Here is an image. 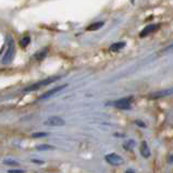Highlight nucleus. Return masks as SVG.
Returning <instances> with one entry per match:
<instances>
[{
    "label": "nucleus",
    "mask_w": 173,
    "mask_h": 173,
    "mask_svg": "<svg viewBox=\"0 0 173 173\" xmlns=\"http://www.w3.org/2000/svg\"><path fill=\"white\" fill-rule=\"evenodd\" d=\"M60 79L59 76L49 77V79H44V81H40V82H38V83L34 84V85L29 86V87L25 88V89H23V92L24 93H28V92H33V90H37V89H39L40 87H43V86L49 85V84L53 83V82H56L57 79Z\"/></svg>",
    "instance_id": "obj_2"
},
{
    "label": "nucleus",
    "mask_w": 173,
    "mask_h": 173,
    "mask_svg": "<svg viewBox=\"0 0 173 173\" xmlns=\"http://www.w3.org/2000/svg\"><path fill=\"white\" fill-rule=\"evenodd\" d=\"M135 123L137 124V125H140V126H143V127H145V126H146V125L144 124V122H142V121H138V120H137V121H135Z\"/></svg>",
    "instance_id": "obj_19"
},
{
    "label": "nucleus",
    "mask_w": 173,
    "mask_h": 173,
    "mask_svg": "<svg viewBox=\"0 0 173 173\" xmlns=\"http://www.w3.org/2000/svg\"><path fill=\"white\" fill-rule=\"evenodd\" d=\"M8 173H25L24 170H9Z\"/></svg>",
    "instance_id": "obj_18"
},
{
    "label": "nucleus",
    "mask_w": 173,
    "mask_h": 173,
    "mask_svg": "<svg viewBox=\"0 0 173 173\" xmlns=\"http://www.w3.org/2000/svg\"><path fill=\"white\" fill-rule=\"evenodd\" d=\"M15 56V47H14V42L12 38H9V44H8V49H7L6 53H4L3 58H2V63L3 64H9L12 62L13 58Z\"/></svg>",
    "instance_id": "obj_1"
},
{
    "label": "nucleus",
    "mask_w": 173,
    "mask_h": 173,
    "mask_svg": "<svg viewBox=\"0 0 173 173\" xmlns=\"http://www.w3.org/2000/svg\"><path fill=\"white\" fill-rule=\"evenodd\" d=\"M170 49H173V45H171V46H169L165 50H170Z\"/></svg>",
    "instance_id": "obj_21"
},
{
    "label": "nucleus",
    "mask_w": 173,
    "mask_h": 173,
    "mask_svg": "<svg viewBox=\"0 0 173 173\" xmlns=\"http://www.w3.org/2000/svg\"><path fill=\"white\" fill-rule=\"evenodd\" d=\"M135 146V140H127L123 143V148L125 150H132Z\"/></svg>",
    "instance_id": "obj_12"
},
{
    "label": "nucleus",
    "mask_w": 173,
    "mask_h": 173,
    "mask_svg": "<svg viewBox=\"0 0 173 173\" xmlns=\"http://www.w3.org/2000/svg\"><path fill=\"white\" fill-rule=\"evenodd\" d=\"M126 173H134V171H133V170H127Z\"/></svg>",
    "instance_id": "obj_22"
},
{
    "label": "nucleus",
    "mask_w": 173,
    "mask_h": 173,
    "mask_svg": "<svg viewBox=\"0 0 173 173\" xmlns=\"http://www.w3.org/2000/svg\"><path fill=\"white\" fill-rule=\"evenodd\" d=\"M32 161H33V162H36V163H43V161H38V160H34V159H33V160H32Z\"/></svg>",
    "instance_id": "obj_20"
},
{
    "label": "nucleus",
    "mask_w": 173,
    "mask_h": 173,
    "mask_svg": "<svg viewBox=\"0 0 173 173\" xmlns=\"http://www.w3.org/2000/svg\"><path fill=\"white\" fill-rule=\"evenodd\" d=\"M47 52H48V49L45 48L44 50H40L39 52H37V53L35 54V59L38 61H42L43 59H45V57L47 56Z\"/></svg>",
    "instance_id": "obj_13"
},
{
    "label": "nucleus",
    "mask_w": 173,
    "mask_h": 173,
    "mask_svg": "<svg viewBox=\"0 0 173 173\" xmlns=\"http://www.w3.org/2000/svg\"><path fill=\"white\" fill-rule=\"evenodd\" d=\"M44 124L48 126H62L65 124V121L60 117H50L44 122Z\"/></svg>",
    "instance_id": "obj_6"
},
{
    "label": "nucleus",
    "mask_w": 173,
    "mask_h": 173,
    "mask_svg": "<svg viewBox=\"0 0 173 173\" xmlns=\"http://www.w3.org/2000/svg\"><path fill=\"white\" fill-rule=\"evenodd\" d=\"M125 43L124 42H119V43H114V44H112L110 46V48H109V50L112 52H117V51H120L121 49H123L125 47Z\"/></svg>",
    "instance_id": "obj_10"
},
{
    "label": "nucleus",
    "mask_w": 173,
    "mask_h": 173,
    "mask_svg": "<svg viewBox=\"0 0 173 173\" xmlns=\"http://www.w3.org/2000/svg\"><path fill=\"white\" fill-rule=\"evenodd\" d=\"M104 159H106V161L109 163V165H114V167H118V165H123V158H122L121 156H119L118 154H109L107 155L106 157H104Z\"/></svg>",
    "instance_id": "obj_3"
},
{
    "label": "nucleus",
    "mask_w": 173,
    "mask_h": 173,
    "mask_svg": "<svg viewBox=\"0 0 173 173\" xmlns=\"http://www.w3.org/2000/svg\"><path fill=\"white\" fill-rule=\"evenodd\" d=\"M29 43H31V37H29V36H25V37H23L21 40H20L19 44L22 48H26V47L29 45Z\"/></svg>",
    "instance_id": "obj_14"
},
{
    "label": "nucleus",
    "mask_w": 173,
    "mask_h": 173,
    "mask_svg": "<svg viewBox=\"0 0 173 173\" xmlns=\"http://www.w3.org/2000/svg\"><path fill=\"white\" fill-rule=\"evenodd\" d=\"M67 84H64V85H62V86H58V87H56V88H52V89H50L48 90V92H46V93H44V94L42 95V96L39 97V100H42V99H47V98H49V97H51V96H53L54 94H57L58 92H60L61 89H63V88H65L67 87Z\"/></svg>",
    "instance_id": "obj_8"
},
{
    "label": "nucleus",
    "mask_w": 173,
    "mask_h": 173,
    "mask_svg": "<svg viewBox=\"0 0 173 173\" xmlns=\"http://www.w3.org/2000/svg\"><path fill=\"white\" fill-rule=\"evenodd\" d=\"M36 149L37 150H50V149H54V147L51 146V145L43 144V145H38V146L36 147Z\"/></svg>",
    "instance_id": "obj_15"
},
{
    "label": "nucleus",
    "mask_w": 173,
    "mask_h": 173,
    "mask_svg": "<svg viewBox=\"0 0 173 173\" xmlns=\"http://www.w3.org/2000/svg\"><path fill=\"white\" fill-rule=\"evenodd\" d=\"M132 97H127V98H123L117 100V101L113 102H109V104H112L113 107L119 109H124V110H127V109H131V101H132Z\"/></svg>",
    "instance_id": "obj_4"
},
{
    "label": "nucleus",
    "mask_w": 173,
    "mask_h": 173,
    "mask_svg": "<svg viewBox=\"0 0 173 173\" xmlns=\"http://www.w3.org/2000/svg\"><path fill=\"white\" fill-rule=\"evenodd\" d=\"M47 135H48V134L44 133V132H38V133H33V134H32V137L38 138V137H45V136H47Z\"/></svg>",
    "instance_id": "obj_17"
},
{
    "label": "nucleus",
    "mask_w": 173,
    "mask_h": 173,
    "mask_svg": "<svg viewBox=\"0 0 173 173\" xmlns=\"http://www.w3.org/2000/svg\"><path fill=\"white\" fill-rule=\"evenodd\" d=\"M3 165H19V162L15 160H12V159H6L3 160Z\"/></svg>",
    "instance_id": "obj_16"
},
{
    "label": "nucleus",
    "mask_w": 173,
    "mask_h": 173,
    "mask_svg": "<svg viewBox=\"0 0 173 173\" xmlns=\"http://www.w3.org/2000/svg\"><path fill=\"white\" fill-rule=\"evenodd\" d=\"M173 95V87L165 88V89L159 90V92H155L150 94L148 96L149 99H158V98H163V97H168Z\"/></svg>",
    "instance_id": "obj_5"
},
{
    "label": "nucleus",
    "mask_w": 173,
    "mask_h": 173,
    "mask_svg": "<svg viewBox=\"0 0 173 173\" xmlns=\"http://www.w3.org/2000/svg\"><path fill=\"white\" fill-rule=\"evenodd\" d=\"M169 161H170V162H172V161H173V156L171 157V159H170V160H169Z\"/></svg>",
    "instance_id": "obj_23"
},
{
    "label": "nucleus",
    "mask_w": 173,
    "mask_h": 173,
    "mask_svg": "<svg viewBox=\"0 0 173 173\" xmlns=\"http://www.w3.org/2000/svg\"><path fill=\"white\" fill-rule=\"evenodd\" d=\"M102 26H104V22H96V23H93V24H90L89 26L86 27V31H89V32L97 31V29L101 28Z\"/></svg>",
    "instance_id": "obj_11"
},
{
    "label": "nucleus",
    "mask_w": 173,
    "mask_h": 173,
    "mask_svg": "<svg viewBox=\"0 0 173 173\" xmlns=\"http://www.w3.org/2000/svg\"><path fill=\"white\" fill-rule=\"evenodd\" d=\"M160 27V25L159 24H150V25H147L146 27H145L144 29H143L142 32L140 33V37H146V36H148L149 34L154 33L155 31H157V29Z\"/></svg>",
    "instance_id": "obj_7"
},
{
    "label": "nucleus",
    "mask_w": 173,
    "mask_h": 173,
    "mask_svg": "<svg viewBox=\"0 0 173 173\" xmlns=\"http://www.w3.org/2000/svg\"><path fill=\"white\" fill-rule=\"evenodd\" d=\"M140 155H142L144 158H148L150 156V149L148 147V145H147L146 142H142V145H140Z\"/></svg>",
    "instance_id": "obj_9"
}]
</instances>
